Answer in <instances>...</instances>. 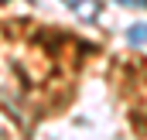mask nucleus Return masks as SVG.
I'll return each mask as SVG.
<instances>
[{"mask_svg":"<svg viewBox=\"0 0 147 140\" xmlns=\"http://www.w3.org/2000/svg\"><path fill=\"white\" fill-rule=\"evenodd\" d=\"M62 3L82 21H96L99 17V0H62Z\"/></svg>","mask_w":147,"mask_h":140,"instance_id":"obj_1","label":"nucleus"},{"mask_svg":"<svg viewBox=\"0 0 147 140\" xmlns=\"http://www.w3.org/2000/svg\"><path fill=\"white\" fill-rule=\"evenodd\" d=\"M127 41H130V44H137V48L147 44V24H134V28L127 31Z\"/></svg>","mask_w":147,"mask_h":140,"instance_id":"obj_2","label":"nucleus"},{"mask_svg":"<svg viewBox=\"0 0 147 140\" xmlns=\"http://www.w3.org/2000/svg\"><path fill=\"white\" fill-rule=\"evenodd\" d=\"M120 3H127V7H144L147 10V0H120Z\"/></svg>","mask_w":147,"mask_h":140,"instance_id":"obj_3","label":"nucleus"}]
</instances>
